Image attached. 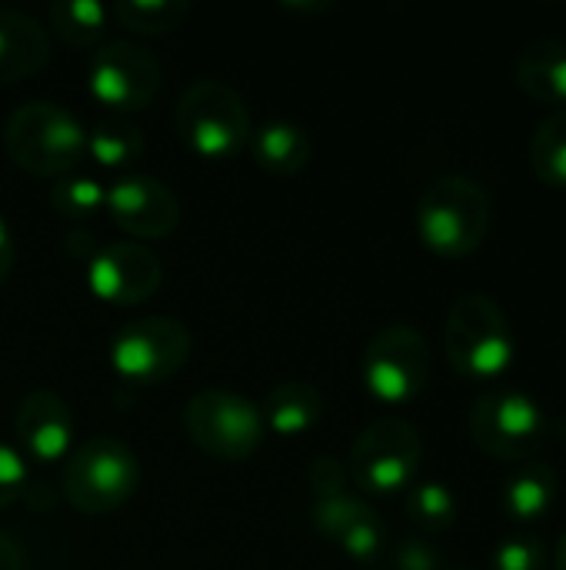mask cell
Returning a JSON list of instances; mask_svg holds the SVG:
<instances>
[{
    "instance_id": "obj_32",
    "label": "cell",
    "mask_w": 566,
    "mask_h": 570,
    "mask_svg": "<svg viewBox=\"0 0 566 570\" xmlns=\"http://www.w3.org/2000/svg\"><path fill=\"white\" fill-rule=\"evenodd\" d=\"M63 250L73 257V261H90L93 254H97V244H93V234H87V230H67V237H63Z\"/></svg>"
},
{
    "instance_id": "obj_11",
    "label": "cell",
    "mask_w": 566,
    "mask_h": 570,
    "mask_svg": "<svg viewBox=\"0 0 566 570\" xmlns=\"http://www.w3.org/2000/svg\"><path fill=\"white\" fill-rule=\"evenodd\" d=\"M87 87L93 100L110 107L117 117H127L157 100L163 70L153 50L140 40H107L87 60Z\"/></svg>"
},
{
    "instance_id": "obj_21",
    "label": "cell",
    "mask_w": 566,
    "mask_h": 570,
    "mask_svg": "<svg viewBox=\"0 0 566 570\" xmlns=\"http://www.w3.org/2000/svg\"><path fill=\"white\" fill-rule=\"evenodd\" d=\"M107 20H110V7L100 0H67V3H53L47 10V23L50 30L67 43V47H97L100 37L107 33Z\"/></svg>"
},
{
    "instance_id": "obj_16",
    "label": "cell",
    "mask_w": 566,
    "mask_h": 570,
    "mask_svg": "<svg viewBox=\"0 0 566 570\" xmlns=\"http://www.w3.org/2000/svg\"><path fill=\"white\" fill-rule=\"evenodd\" d=\"M517 83L544 107L566 110V40L544 37L517 53Z\"/></svg>"
},
{
    "instance_id": "obj_30",
    "label": "cell",
    "mask_w": 566,
    "mask_h": 570,
    "mask_svg": "<svg viewBox=\"0 0 566 570\" xmlns=\"http://www.w3.org/2000/svg\"><path fill=\"white\" fill-rule=\"evenodd\" d=\"M27 481H30L27 458L17 448L0 441V511L10 508L27 491Z\"/></svg>"
},
{
    "instance_id": "obj_2",
    "label": "cell",
    "mask_w": 566,
    "mask_h": 570,
    "mask_svg": "<svg viewBox=\"0 0 566 570\" xmlns=\"http://www.w3.org/2000/svg\"><path fill=\"white\" fill-rule=\"evenodd\" d=\"M444 351L450 367L470 381H494L517 361V334L507 311L490 294H464L444 321Z\"/></svg>"
},
{
    "instance_id": "obj_25",
    "label": "cell",
    "mask_w": 566,
    "mask_h": 570,
    "mask_svg": "<svg viewBox=\"0 0 566 570\" xmlns=\"http://www.w3.org/2000/svg\"><path fill=\"white\" fill-rule=\"evenodd\" d=\"M103 197H107V187L90 177V174H67V177H57V184L50 187V210L63 220H80V217H90L103 207Z\"/></svg>"
},
{
    "instance_id": "obj_22",
    "label": "cell",
    "mask_w": 566,
    "mask_h": 570,
    "mask_svg": "<svg viewBox=\"0 0 566 570\" xmlns=\"http://www.w3.org/2000/svg\"><path fill=\"white\" fill-rule=\"evenodd\" d=\"M404 511H407V521L420 534H444L454 528L460 504H457V494L444 481H414L407 488Z\"/></svg>"
},
{
    "instance_id": "obj_23",
    "label": "cell",
    "mask_w": 566,
    "mask_h": 570,
    "mask_svg": "<svg viewBox=\"0 0 566 570\" xmlns=\"http://www.w3.org/2000/svg\"><path fill=\"white\" fill-rule=\"evenodd\" d=\"M110 17L133 33L153 37V33L177 30L190 17V3L187 0H117L110 7Z\"/></svg>"
},
{
    "instance_id": "obj_1",
    "label": "cell",
    "mask_w": 566,
    "mask_h": 570,
    "mask_svg": "<svg viewBox=\"0 0 566 570\" xmlns=\"http://www.w3.org/2000/svg\"><path fill=\"white\" fill-rule=\"evenodd\" d=\"M7 157L33 177H67L87 157V127L53 100H27L3 124Z\"/></svg>"
},
{
    "instance_id": "obj_17",
    "label": "cell",
    "mask_w": 566,
    "mask_h": 570,
    "mask_svg": "<svg viewBox=\"0 0 566 570\" xmlns=\"http://www.w3.org/2000/svg\"><path fill=\"white\" fill-rule=\"evenodd\" d=\"M247 150L260 170H267L274 177H290V174L307 170V164L314 157V140L294 120H267L250 130Z\"/></svg>"
},
{
    "instance_id": "obj_14",
    "label": "cell",
    "mask_w": 566,
    "mask_h": 570,
    "mask_svg": "<svg viewBox=\"0 0 566 570\" xmlns=\"http://www.w3.org/2000/svg\"><path fill=\"white\" fill-rule=\"evenodd\" d=\"M13 434L20 444V454L40 464H53L70 454L73 448V414L70 404L57 391H30L17 404L13 414Z\"/></svg>"
},
{
    "instance_id": "obj_35",
    "label": "cell",
    "mask_w": 566,
    "mask_h": 570,
    "mask_svg": "<svg viewBox=\"0 0 566 570\" xmlns=\"http://www.w3.org/2000/svg\"><path fill=\"white\" fill-rule=\"evenodd\" d=\"M554 564H557V570H566V534L560 538V544H557V558H554Z\"/></svg>"
},
{
    "instance_id": "obj_12",
    "label": "cell",
    "mask_w": 566,
    "mask_h": 570,
    "mask_svg": "<svg viewBox=\"0 0 566 570\" xmlns=\"http://www.w3.org/2000/svg\"><path fill=\"white\" fill-rule=\"evenodd\" d=\"M163 284L160 257L137 240H117L97 247L87 261V287L97 301L113 307H133L150 301Z\"/></svg>"
},
{
    "instance_id": "obj_15",
    "label": "cell",
    "mask_w": 566,
    "mask_h": 570,
    "mask_svg": "<svg viewBox=\"0 0 566 570\" xmlns=\"http://www.w3.org/2000/svg\"><path fill=\"white\" fill-rule=\"evenodd\" d=\"M50 60V30L13 7H0V83L33 77Z\"/></svg>"
},
{
    "instance_id": "obj_28",
    "label": "cell",
    "mask_w": 566,
    "mask_h": 570,
    "mask_svg": "<svg viewBox=\"0 0 566 570\" xmlns=\"http://www.w3.org/2000/svg\"><path fill=\"white\" fill-rule=\"evenodd\" d=\"M494 570H544L547 568V544L537 534H510L504 538L494 554H490Z\"/></svg>"
},
{
    "instance_id": "obj_37",
    "label": "cell",
    "mask_w": 566,
    "mask_h": 570,
    "mask_svg": "<svg viewBox=\"0 0 566 570\" xmlns=\"http://www.w3.org/2000/svg\"><path fill=\"white\" fill-rule=\"evenodd\" d=\"M444 570H470V568H444Z\"/></svg>"
},
{
    "instance_id": "obj_6",
    "label": "cell",
    "mask_w": 566,
    "mask_h": 570,
    "mask_svg": "<svg viewBox=\"0 0 566 570\" xmlns=\"http://www.w3.org/2000/svg\"><path fill=\"white\" fill-rule=\"evenodd\" d=\"M183 431L207 458L247 461L257 454L267 434V424H264L260 404H254L247 394L207 387L187 401Z\"/></svg>"
},
{
    "instance_id": "obj_7",
    "label": "cell",
    "mask_w": 566,
    "mask_h": 570,
    "mask_svg": "<svg viewBox=\"0 0 566 570\" xmlns=\"http://www.w3.org/2000/svg\"><path fill=\"white\" fill-rule=\"evenodd\" d=\"M420 461V431L404 417H377L354 438L347 474L367 494H397L417 481Z\"/></svg>"
},
{
    "instance_id": "obj_33",
    "label": "cell",
    "mask_w": 566,
    "mask_h": 570,
    "mask_svg": "<svg viewBox=\"0 0 566 570\" xmlns=\"http://www.w3.org/2000/svg\"><path fill=\"white\" fill-rule=\"evenodd\" d=\"M13 234H10V224L0 217V284L10 277V267H13Z\"/></svg>"
},
{
    "instance_id": "obj_3",
    "label": "cell",
    "mask_w": 566,
    "mask_h": 570,
    "mask_svg": "<svg viewBox=\"0 0 566 570\" xmlns=\"http://www.w3.org/2000/svg\"><path fill=\"white\" fill-rule=\"evenodd\" d=\"M490 194L464 174L437 177L417 200V234L440 257L474 254L490 230Z\"/></svg>"
},
{
    "instance_id": "obj_10",
    "label": "cell",
    "mask_w": 566,
    "mask_h": 570,
    "mask_svg": "<svg viewBox=\"0 0 566 570\" xmlns=\"http://www.w3.org/2000/svg\"><path fill=\"white\" fill-rule=\"evenodd\" d=\"M547 434V411L524 391H490L470 407V438L484 454L497 461H530Z\"/></svg>"
},
{
    "instance_id": "obj_9",
    "label": "cell",
    "mask_w": 566,
    "mask_h": 570,
    "mask_svg": "<svg viewBox=\"0 0 566 570\" xmlns=\"http://www.w3.org/2000/svg\"><path fill=\"white\" fill-rule=\"evenodd\" d=\"M430 347L424 334L410 324H390L370 337L364 347V387L380 404L400 407L414 404L430 384Z\"/></svg>"
},
{
    "instance_id": "obj_24",
    "label": "cell",
    "mask_w": 566,
    "mask_h": 570,
    "mask_svg": "<svg viewBox=\"0 0 566 570\" xmlns=\"http://www.w3.org/2000/svg\"><path fill=\"white\" fill-rule=\"evenodd\" d=\"M530 167L547 187L566 190V110H554L534 130Z\"/></svg>"
},
{
    "instance_id": "obj_26",
    "label": "cell",
    "mask_w": 566,
    "mask_h": 570,
    "mask_svg": "<svg viewBox=\"0 0 566 570\" xmlns=\"http://www.w3.org/2000/svg\"><path fill=\"white\" fill-rule=\"evenodd\" d=\"M337 548H340L350 561H357V564L377 561V558L387 551V524H384V518H380L374 508H367V511L337 538Z\"/></svg>"
},
{
    "instance_id": "obj_20",
    "label": "cell",
    "mask_w": 566,
    "mask_h": 570,
    "mask_svg": "<svg viewBox=\"0 0 566 570\" xmlns=\"http://www.w3.org/2000/svg\"><path fill=\"white\" fill-rule=\"evenodd\" d=\"M147 150L143 130L130 117H103L87 130V157L107 170H123Z\"/></svg>"
},
{
    "instance_id": "obj_29",
    "label": "cell",
    "mask_w": 566,
    "mask_h": 570,
    "mask_svg": "<svg viewBox=\"0 0 566 570\" xmlns=\"http://www.w3.org/2000/svg\"><path fill=\"white\" fill-rule=\"evenodd\" d=\"M307 481H310V494L314 501H327V498H340L350 491V474H347V464L337 461V458H314L310 461V471H307Z\"/></svg>"
},
{
    "instance_id": "obj_13",
    "label": "cell",
    "mask_w": 566,
    "mask_h": 570,
    "mask_svg": "<svg viewBox=\"0 0 566 570\" xmlns=\"http://www.w3.org/2000/svg\"><path fill=\"white\" fill-rule=\"evenodd\" d=\"M103 207L110 210L113 224L140 240H160L167 234H173L177 220H180V204L173 197V190L150 177V174H123L107 187Z\"/></svg>"
},
{
    "instance_id": "obj_34",
    "label": "cell",
    "mask_w": 566,
    "mask_h": 570,
    "mask_svg": "<svg viewBox=\"0 0 566 570\" xmlns=\"http://www.w3.org/2000/svg\"><path fill=\"white\" fill-rule=\"evenodd\" d=\"M0 570H23V554L13 544V538H7L0 531Z\"/></svg>"
},
{
    "instance_id": "obj_19",
    "label": "cell",
    "mask_w": 566,
    "mask_h": 570,
    "mask_svg": "<svg viewBox=\"0 0 566 570\" xmlns=\"http://www.w3.org/2000/svg\"><path fill=\"white\" fill-rule=\"evenodd\" d=\"M557 488H560L557 468L544 458H530V461L517 464V471L504 481L500 501L514 521L534 524L550 514V508L557 501Z\"/></svg>"
},
{
    "instance_id": "obj_18",
    "label": "cell",
    "mask_w": 566,
    "mask_h": 570,
    "mask_svg": "<svg viewBox=\"0 0 566 570\" xmlns=\"http://www.w3.org/2000/svg\"><path fill=\"white\" fill-rule=\"evenodd\" d=\"M260 414H264V424L274 434L300 438V434H310L324 421L327 404H324V394L314 384H307V381H284V384L267 391Z\"/></svg>"
},
{
    "instance_id": "obj_27",
    "label": "cell",
    "mask_w": 566,
    "mask_h": 570,
    "mask_svg": "<svg viewBox=\"0 0 566 570\" xmlns=\"http://www.w3.org/2000/svg\"><path fill=\"white\" fill-rule=\"evenodd\" d=\"M370 504L364 501V498H357V494H340V498H327V501H314V508H310V521H314V531L320 534V538H327V541H334L337 544V538L367 511Z\"/></svg>"
},
{
    "instance_id": "obj_31",
    "label": "cell",
    "mask_w": 566,
    "mask_h": 570,
    "mask_svg": "<svg viewBox=\"0 0 566 570\" xmlns=\"http://www.w3.org/2000/svg\"><path fill=\"white\" fill-rule=\"evenodd\" d=\"M394 570H444V554L430 538L414 534L394 548Z\"/></svg>"
},
{
    "instance_id": "obj_36",
    "label": "cell",
    "mask_w": 566,
    "mask_h": 570,
    "mask_svg": "<svg viewBox=\"0 0 566 570\" xmlns=\"http://www.w3.org/2000/svg\"><path fill=\"white\" fill-rule=\"evenodd\" d=\"M287 7H297V10H327L330 3H287Z\"/></svg>"
},
{
    "instance_id": "obj_8",
    "label": "cell",
    "mask_w": 566,
    "mask_h": 570,
    "mask_svg": "<svg viewBox=\"0 0 566 570\" xmlns=\"http://www.w3.org/2000/svg\"><path fill=\"white\" fill-rule=\"evenodd\" d=\"M190 347L193 337L183 321L170 314H153L117 327L107 347V361L117 377L150 387L177 377L190 357Z\"/></svg>"
},
{
    "instance_id": "obj_5",
    "label": "cell",
    "mask_w": 566,
    "mask_h": 570,
    "mask_svg": "<svg viewBox=\"0 0 566 570\" xmlns=\"http://www.w3.org/2000/svg\"><path fill=\"white\" fill-rule=\"evenodd\" d=\"M173 127L183 147L207 160L234 157L247 147V137L254 130L244 97L230 83L214 77L193 80L180 94L173 107Z\"/></svg>"
},
{
    "instance_id": "obj_4",
    "label": "cell",
    "mask_w": 566,
    "mask_h": 570,
    "mask_svg": "<svg viewBox=\"0 0 566 570\" xmlns=\"http://www.w3.org/2000/svg\"><path fill=\"white\" fill-rule=\"evenodd\" d=\"M63 498L80 514L120 511L140 488V461L120 438H90L70 451L60 478Z\"/></svg>"
}]
</instances>
